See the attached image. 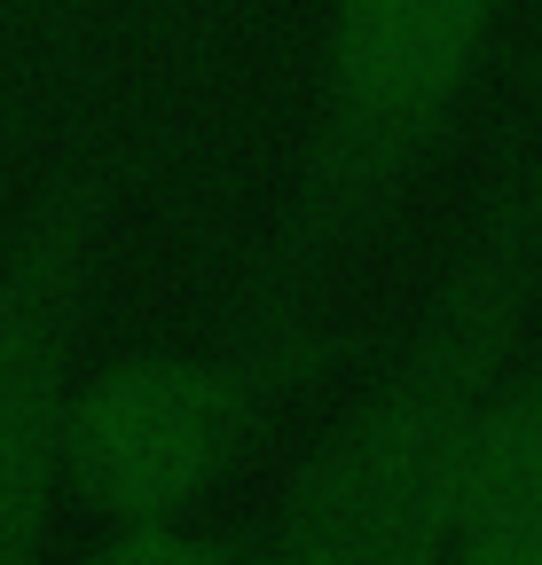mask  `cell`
Segmentation results:
<instances>
[{"instance_id":"6da1fadb","label":"cell","mask_w":542,"mask_h":565,"mask_svg":"<svg viewBox=\"0 0 542 565\" xmlns=\"http://www.w3.org/2000/svg\"><path fill=\"white\" fill-rule=\"evenodd\" d=\"M542 315V126H511L488 196L370 393L291 463L252 550L299 565H425L480 424Z\"/></svg>"},{"instance_id":"7a4b0ae2","label":"cell","mask_w":542,"mask_h":565,"mask_svg":"<svg viewBox=\"0 0 542 565\" xmlns=\"http://www.w3.org/2000/svg\"><path fill=\"white\" fill-rule=\"evenodd\" d=\"M496 32L503 0H330L307 141L244 267V315L322 307L330 282L370 259L480 95Z\"/></svg>"},{"instance_id":"3957f363","label":"cell","mask_w":542,"mask_h":565,"mask_svg":"<svg viewBox=\"0 0 542 565\" xmlns=\"http://www.w3.org/2000/svg\"><path fill=\"white\" fill-rule=\"evenodd\" d=\"M370 345L362 315L259 307L244 338L189 353H126L79 377L63 433V494L95 526L196 519L244 456Z\"/></svg>"},{"instance_id":"277c9868","label":"cell","mask_w":542,"mask_h":565,"mask_svg":"<svg viewBox=\"0 0 542 565\" xmlns=\"http://www.w3.org/2000/svg\"><path fill=\"white\" fill-rule=\"evenodd\" d=\"M126 196V150L72 158L0 244V565L47 550L63 503V433L79 401V330L103 236Z\"/></svg>"},{"instance_id":"5b68a950","label":"cell","mask_w":542,"mask_h":565,"mask_svg":"<svg viewBox=\"0 0 542 565\" xmlns=\"http://www.w3.org/2000/svg\"><path fill=\"white\" fill-rule=\"evenodd\" d=\"M440 557L464 565H542V345L527 338L519 370L503 377L480 448L464 463Z\"/></svg>"}]
</instances>
